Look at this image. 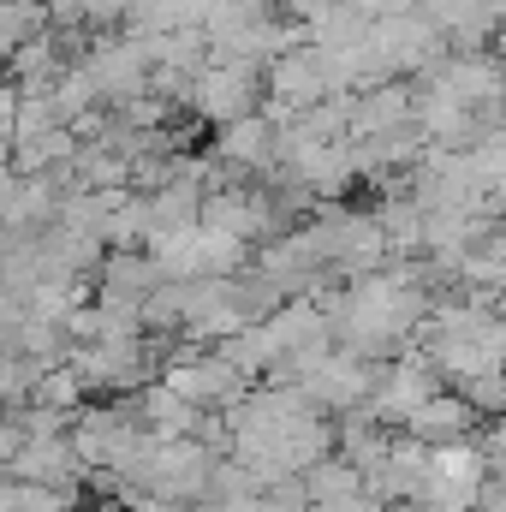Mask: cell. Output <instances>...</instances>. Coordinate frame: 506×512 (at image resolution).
<instances>
[{
	"label": "cell",
	"mask_w": 506,
	"mask_h": 512,
	"mask_svg": "<svg viewBox=\"0 0 506 512\" xmlns=\"http://www.w3.org/2000/svg\"><path fill=\"white\" fill-rule=\"evenodd\" d=\"M256 96H262V72L251 60H227V54H209V66L191 84V108L215 126H233V120L256 114Z\"/></svg>",
	"instance_id": "obj_1"
},
{
	"label": "cell",
	"mask_w": 506,
	"mask_h": 512,
	"mask_svg": "<svg viewBox=\"0 0 506 512\" xmlns=\"http://www.w3.org/2000/svg\"><path fill=\"white\" fill-rule=\"evenodd\" d=\"M423 12L447 42H459V54H477L506 24V0H423Z\"/></svg>",
	"instance_id": "obj_2"
},
{
	"label": "cell",
	"mask_w": 506,
	"mask_h": 512,
	"mask_svg": "<svg viewBox=\"0 0 506 512\" xmlns=\"http://www.w3.org/2000/svg\"><path fill=\"white\" fill-rule=\"evenodd\" d=\"M471 429H477V411L459 399V393H435L423 411H411V423L399 429V435H411V441H423V447H459V441H471Z\"/></svg>",
	"instance_id": "obj_3"
},
{
	"label": "cell",
	"mask_w": 506,
	"mask_h": 512,
	"mask_svg": "<svg viewBox=\"0 0 506 512\" xmlns=\"http://www.w3.org/2000/svg\"><path fill=\"white\" fill-rule=\"evenodd\" d=\"M274 143H280V126L256 108V114H245V120L221 126V137H215V161H221V167H268V161H274Z\"/></svg>",
	"instance_id": "obj_4"
},
{
	"label": "cell",
	"mask_w": 506,
	"mask_h": 512,
	"mask_svg": "<svg viewBox=\"0 0 506 512\" xmlns=\"http://www.w3.org/2000/svg\"><path fill=\"white\" fill-rule=\"evenodd\" d=\"M84 393H90V387H84V376H78L72 364H54V370H42L30 405H48V411H72V417H78V411H84Z\"/></svg>",
	"instance_id": "obj_5"
},
{
	"label": "cell",
	"mask_w": 506,
	"mask_h": 512,
	"mask_svg": "<svg viewBox=\"0 0 506 512\" xmlns=\"http://www.w3.org/2000/svg\"><path fill=\"white\" fill-rule=\"evenodd\" d=\"M459 399L477 411V417H506V370H495V376H477V382L459 387Z\"/></svg>",
	"instance_id": "obj_6"
},
{
	"label": "cell",
	"mask_w": 506,
	"mask_h": 512,
	"mask_svg": "<svg viewBox=\"0 0 506 512\" xmlns=\"http://www.w3.org/2000/svg\"><path fill=\"white\" fill-rule=\"evenodd\" d=\"M0 512H18V501H12V483H0Z\"/></svg>",
	"instance_id": "obj_7"
},
{
	"label": "cell",
	"mask_w": 506,
	"mask_h": 512,
	"mask_svg": "<svg viewBox=\"0 0 506 512\" xmlns=\"http://www.w3.org/2000/svg\"><path fill=\"white\" fill-rule=\"evenodd\" d=\"M370 512H411V507H370Z\"/></svg>",
	"instance_id": "obj_8"
},
{
	"label": "cell",
	"mask_w": 506,
	"mask_h": 512,
	"mask_svg": "<svg viewBox=\"0 0 506 512\" xmlns=\"http://www.w3.org/2000/svg\"><path fill=\"white\" fill-rule=\"evenodd\" d=\"M459 512H477V507H459Z\"/></svg>",
	"instance_id": "obj_9"
}]
</instances>
